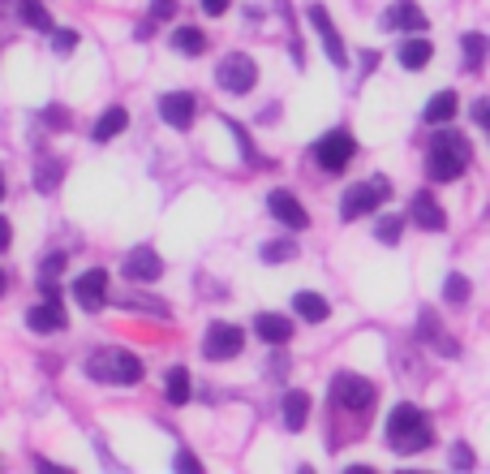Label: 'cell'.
Masks as SVG:
<instances>
[{
	"label": "cell",
	"mask_w": 490,
	"mask_h": 474,
	"mask_svg": "<svg viewBox=\"0 0 490 474\" xmlns=\"http://www.w3.org/2000/svg\"><path fill=\"white\" fill-rule=\"evenodd\" d=\"M267 212L284 229H297V233L310 225V212H306V207L297 203V195H289V190H271V195H267Z\"/></svg>",
	"instance_id": "cell-10"
},
{
	"label": "cell",
	"mask_w": 490,
	"mask_h": 474,
	"mask_svg": "<svg viewBox=\"0 0 490 474\" xmlns=\"http://www.w3.org/2000/svg\"><path fill=\"white\" fill-rule=\"evenodd\" d=\"M430 56H435V48H430L426 39H409V44H400V65H404V70H426Z\"/></svg>",
	"instance_id": "cell-23"
},
{
	"label": "cell",
	"mask_w": 490,
	"mask_h": 474,
	"mask_svg": "<svg viewBox=\"0 0 490 474\" xmlns=\"http://www.w3.org/2000/svg\"><path fill=\"white\" fill-rule=\"evenodd\" d=\"M9 242H13V229H9V220L0 216V250H9Z\"/></svg>",
	"instance_id": "cell-36"
},
{
	"label": "cell",
	"mask_w": 490,
	"mask_h": 474,
	"mask_svg": "<svg viewBox=\"0 0 490 474\" xmlns=\"http://www.w3.org/2000/svg\"><path fill=\"white\" fill-rule=\"evenodd\" d=\"M293 311L301 315V320H310V324H323V320L331 315L327 298H323V294H310V289H306V294H297V298H293Z\"/></svg>",
	"instance_id": "cell-20"
},
{
	"label": "cell",
	"mask_w": 490,
	"mask_h": 474,
	"mask_svg": "<svg viewBox=\"0 0 490 474\" xmlns=\"http://www.w3.org/2000/svg\"><path fill=\"white\" fill-rule=\"evenodd\" d=\"M469 294H473V289H469L465 276H447V285H443V298L452 302V306H465Z\"/></svg>",
	"instance_id": "cell-29"
},
{
	"label": "cell",
	"mask_w": 490,
	"mask_h": 474,
	"mask_svg": "<svg viewBox=\"0 0 490 474\" xmlns=\"http://www.w3.org/2000/svg\"><path fill=\"white\" fill-rule=\"evenodd\" d=\"M293 254H297V242H267V246H263V259H267V263L293 259Z\"/></svg>",
	"instance_id": "cell-31"
},
{
	"label": "cell",
	"mask_w": 490,
	"mask_h": 474,
	"mask_svg": "<svg viewBox=\"0 0 490 474\" xmlns=\"http://www.w3.org/2000/svg\"><path fill=\"white\" fill-rule=\"evenodd\" d=\"M245 350V332L237 324H211L207 328V341H202V353L211 362H228Z\"/></svg>",
	"instance_id": "cell-6"
},
{
	"label": "cell",
	"mask_w": 490,
	"mask_h": 474,
	"mask_svg": "<svg viewBox=\"0 0 490 474\" xmlns=\"http://www.w3.org/2000/svg\"><path fill=\"white\" fill-rule=\"evenodd\" d=\"M176 470H194V474H202V462H198L194 453H176Z\"/></svg>",
	"instance_id": "cell-33"
},
{
	"label": "cell",
	"mask_w": 490,
	"mask_h": 474,
	"mask_svg": "<svg viewBox=\"0 0 490 474\" xmlns=\"http://www.w3.org/2000/svg\"><path fill=\"white\" fill-rule=\"evenodd\" d=\"M125 276H129V280H159V276H164V259L147 246L129 250V254H125Z\"/></svg>",
	"instance_id": "cell-16"
},
{
	"label": "cell",
	"mask_w": 490,
	"mask_h": 474,
	"mask_svg": "<svg viewBox=\"0 0 490 474\" xmlns=\"http://www.w3.org/2000/svg\"><path fill=\"white\" fill-rule=\"evenodd\" d=\"M125 125H129V112H125V108H108V112H103V117L95 121L91 138H95V143H112V138L121 134Z\"/></svg>",
	"instance_id": "cell-19"
},
{
	"label": "cell",
	"mask_w": 490,
	"mask_h": 474,
	"mask_svg": "<svg viewBox=\"0 0 490 474\" xmlns=\"http://www.w3.org/2000/svg\"><path fill=\"white\" fill-rule=\"evenodd\" d=\"M353 155H357V143H353V134H344V129H331L319 147H314V160H319L327 173L348 169V164H353Z\"/></svg>",
	"instance_id": "cell-7"
},
{
	"label": "cell",
	"mask_w": 490,
	"mask_h": 474,
	"mask_svg": "<svg viewBox=\"0 0 490 474\" xmlns=\"http://www.w3.org/2000/svg\"><path fill=\"white\" fill-rule=\"evenodd\" d=\"M0 199H4V173H0Z\"/></svg>",
	"instance_id": "cell-41"
},
{
	"label": "cell",
	"mask_w": 490,
	"mask_h": 474,
	"mask_svg": "<svg viewBox=\"0 0 490 474\" xmlns=\"http://www.w3.org/2000/svg\"><path fill=\"white\" fill-rule=\"evenodd\" d=\"M18 13H22V22L30 30H44V35L52 30V13L44 9V0H18Z\"/></svg>",
	"instance_id": "cell-26"
},
{
	"label": "cell",
	"mask_w": 490,
	"mask_h": 474,
	"mask_svg": "<svg viewBox=\"0 0 490 474\" xmlns=\"http://www.w3.org/2000/svg\"><path fill=\"white\" fill-rule=\"evenodd\" d=\"M61 177H65V160H44L39 173H35V186H39V190H56Z\"/></svg>",
	"instance_id": "cell-28"
},
{
	"label": "cell",
	"mask_w": 490,
	"mask_h": 474,
	"mask_svg": "<svg viewBox=\"0 0 490 474\" xmlns=\"http://www.w3.org/2000/svg\"><path fill=\"white\" fill-rule=\"evenodd\" d=\"M26 324L35 328V332H65V306H61V298H44L39 306H30L26 311Z\"/></svg>",
	"instance_id": "cell-15"
},
{
	"label": "cell",
	"mask_w": 490,
	"mask_h": 474,
	"mask_svg": "<svg viewBox=\"0 0 490 474\" xmlns=\"http://www.w3.org/2000/svg\"><path fill=\"white\" fill-rule=\"evenodd\" d=\"M400 229H404V220H400V216H388V220H379L374 237H379L383 246H396V242H400Z\"/></svg>",
	"instance_id": "cell-30"
},
{
	"label": "cell",
	"mask_w": 490,
	"mask_h": 474,
	"mask_svg": "<svg viewBox=\"0 0 490 474\" xmlns=\"http://www.w3.org/2000/svg\"><path fill=\"white\" fill-rule=\"evenodd\" d=\"M421 117H426V125H447V121H456V96H452V91H439L435 100L426 104V112H421Z\"/></svg>",
	"instance_id": "cell-22"
},
{
	"label": "cell",
	"mask_w": 490,
	"mask_h": 474,
	"mask_svg": "<svg viewBox=\"0 0 490 474\" xmlns=\"http://www.w3.org/2000/svg\"><path fill=\"white\" fill-rule=\"evenodd\" d=\"M383 30H426V13L417 9L413 0H396L392 9L383 13Z\"/></svg>",
	"instance_id": "cell-17"
},
{
	"label": "cell",
	"mask_w": 490,
	"mask_h": 474,
	"mask_svg": "<svg viewBox=\"0 0 490 474\" xmlns=\"http://www.w3.org/2000/svg\"><path fill=\"white\" fill-rule=\"evenodd\" d=\"M469 155L473 151H469V143L456 129H435V138H430V177L435 181H456L465 173Z\"/></svg>",
	"instance_id": "cell-2"
},
{
	"label": "cell",
	"mask_w": 490,
	"mask_h": 474,
	"mask_svg": "<svg viewBox=\"0 0 490 474\" xmlns=\"http://www.w3.org/2000/svg\"><path fill=\"white\" fill-rule=\"evenodd\" d=\"M388 445H392V453H400V457H409V453H421L435 445V427L421 419V410L417 405H396L392 414H388Z\"/></svg>",
	"instance_id": "cell-1"
},
{
	"label": "cell",
	"mask_w": 490,
	"mask_h": 474,
	"mask_svg": "<svg viewBox=\"0 0 490 474\" xmlns=\"http://www.w3.org/2000/svg\"><path fill=\"white\" fill-rule=\"evenodd\" d=\"M310 419V393H284V427L301 431Z\"/></svg>",
	"instance_id": "cell-21"
},
{
	"label": "cell",
	"mask_w": 490,
	"mask_h": 474,
	"mask_svg": "<svg viewBox=\"0 0 490 474\" xmlns=\"http://www.w3.org/2000/svg\"><path fill=\"white\" fill-rule=\"evenodd\" d=\"M4 285H9V276H4V268H0V294H4Z\"/></svg>",
	"instance_id": "cell-40"
},
{
	"label": "cell",
	"mask_w": 490,
	"mask_h": 474,
	"mask_svg": "<svg viewBox=\"0 0 490 474\" xmlns=\"http://www.w3.org/2000/svg\"><path fill=\"white\" fill-rule=\"evenodd\" d=\"M151 18H155V22L176 18V0H151Z\"/></svg>",
	"instance_id": "cell-32"
},
{
	"label": "cell",
	"mask_w": 490,
	"mask_h": 474,
	"mask_svg": "<svg viewBox=\"0 0 490 474\" xmlns=\"http://www.w3.org/2000/svg\"><path fill=\"white\" fill-rule=\"evenodd\" d=\"M202 9H207V13H216V18H220L224 9H228V0H202Z\"/></svg>",
	"instance_id": "cell-38"
},
{
	"label": "cell",
	"mask_w": 490,
	"mask_h": 474,
	"mask_svg": "<svg viewBox=\"0 0 490 474\" xmlns=\"http://www.w3.org/2000/svg\"><path fill=\"white\" fill-rule=\"evenodd\" d=\"M374 384L362 379V375H336L331 379V405L336 410H348V414H366L370 405H374Z\"/></svg>",
	"instance_id": "cell-5"
},
{
	"label": "cell",
	"mask_w": 490,
	"mask_h": 474,
	"mask_svg": "<svg viewBox=\"0 0 490 474\" xmlns=\"http://www.w3.org/2000/svg\"><path fill=\"white\" fill-rule=\"evenodd\" d=\"M461 48H465V70L478 74L482 61H486V35H482V30H469L465 39H461Z\"/></svg>",
	"instance_id": "cell-24"
},
{
	"label": "cell",
	"mask_w": 490,
	"mask_h": 474,
	"mask_svg": "<svg viewBox=\"0 0 490 474\" xmlns=\"http://www.w3.org/2000/svg\"><path fill=\"white\" fill-rule=\"evenodd\" d=\"M216 78H220L224 91H233V96H245V91L258 82V65H254L249 56H241V52H233V56H224V61H220Z\"/></svg>",
	"instance_id": "cell-8"
},
{
	"label": "cell",
	"mask_w": 490,
	"mask_h": 474,
	"mask_svg": "<svg viewBox=\"0 0 490 474\" xmlns=\"http://www.w3.org/2000/svg\"><path fill=\"white\" fill-rule=\"evenodd\" d=\"M254 332H258L267 345H289V341H293V320H284V315H271V311H263V315L254 320Z\"/></svg>",
	"instance_id": "cell-18"
},
{
	"label": "cell",
	"mask_w": 490,
	"mask_h": 474,
	"mask_svg": "<svg viewBox=\"0 0 490 474\" xmlns=\"http://www.w3.org/2000/svg\"><path fill=\"white\" fill-rule=\"evenodd\" d=\"M172 48H176V52H190V56H202V52H207V35H202L198 26H176V35H172Z\"/></svg>",
	"instance_id": "cell-25"
},
{
	"label": "cell",
	"mask_w": 490,
	"mask_h": 474,
	"mask_svg": "<svg viewBox=\"0 0 490 474\" xmlns=\"http://www.w3.org/2000/svg\"><path fill=\"white\" fill-rule=\"evenodd\" d=\"M306 18H310V26L319 30L323 48H327V61H331L336 70H348V52H344L340 35H336V26H331V18H327V9H323V4H310V9H306Z\"/></svg>",
	"instance_id": "cell-9"
},
{
	"label": "cell",
	"mask_w": 490,
	"mask_h": 474,
	"mask_svg": "<svg viewBox=\"0 0 490 474\" xmlns=\"http://www.w3.org/2000/svg\"><path fill=\"white\" fill-rule=\"evenodd\" d=\"M74 298L82 311H99L103 302H108V272L103 268H91V272H82L74 280Z\"/></svg>",
	"instance_id": "cell-11"
},
{
	"label": "cell",
	"mask_w": 490,
	"mask_h": 474,
	"mask_svg": "<svg viewBox=\"0 0 490 474\" xmlns=\"http://www.w3.org/2000/svg\"><path fill=\"white\" fill-rule=\"evenodd\" d=\"M164 397H168V405H185V401H190V371H185V367H172L168 371Z\"/></svg>",
	"instance_id": "cell-27"
},
{
	"label": "cell",
	"mask_w": 490,
	"mask_h": 474,
	"mask_svg": "<svg viewBox=\"0 0 490 474\" xmlns=\"http://www.w3.org/2000/svg\"><path fill=\"white\" fill-rule=\"evenodd\" d=\"M151 35H155V26H151V22H143L138 30H134V39H151Z\"/></svg>",
	"instance_id": "cell-39"
},
{
	"label": "cell",
	"mask_w": 490,
	"mask_h": 474,
	"mask_svg": "<svg viewBox=\"0 0 490 474\" xmlns=\"http://www.w3.org/2000/svg\"><path fill=\"white\" fill-rule=\"evenodd\" d=\"M198 104L190 91H168V96H159V117L172 125V129H185V125L194 121Z\"/></svg>",
	"instance_id": "cell-13"
},
{
	"label": "cell",
	"mask_w": 490,
	"mask_h": 474,
	"mask_svg": "<svg viewBox=\"0 0 490 474\" xmlns=\"http://www.w3.org/2000/svg\"><path fill=\"white\" fill-rule=\"evenodd\" d=\"M409 216H413V220L426 229V233H443V229H447V216H443L439 199H435L430 190H417L413 203H409Z\"/></svg>",
	"instance_id": "cell-14"
},
{
	"label": "cell",
	"mask_w": 490,
	"mask_h": 474,
	"mask_svg": "<svg viewBox=\"0 0 490 474\" xmlns=\"http://www.w3.org/2000/svg\"><path fill=\"white\" fill-rule=\"evenodd\" d=\"M86 375L99 384H138L143 379V362L125 350H99L86 362Z\"/></svg>",
	"instance_id": "cell-3"
},
{
	"label": "cell",
	"mask_w": 490,
	"mask_h": 474,
	"mask_svg": "<svg viewBox=\"0 0 490 474\" xmlns=\"http://www.w3.org/2000/svg\"><path fill=\"white\" fill-rule=\"evenodd\" d=\"M452 466H461V470H469V466H473V453H469L465 445H456V449H452Z\"/></svg>",
	"instance_id": "cell-34"
},
{
	"label": "cell",
	"mask_w": 490,
	"mask_h": 474,
	"mask_svg": "<svg viewBox=\"0 0 490 474\" xmlns=\"http://www.w3.org/2000/svg\"><path fill=\"white\" fill-rule=\"evenodd\" d=\"M417 337H421V341H426L435 353H443V358H456V353H461V345L447 337V328L439 324V315H435V311H421V315H417Z\"/></svg>",
	"instance_id": "cell-12"
},
{
	"label": "cell",
	"mask_w": 490,
	"mask_h": 474,
	"mask_svg": "<svg viewBox=\"0 0 490 474\" xmlns=\"http://www.w3.org/2000/svg\"><path fill=\"white\" fill-rule=\"evenodd\" d=\"M48 121L52 125H69V112H65V108H48Z\"/></svg>",
	"instance_id": "cell-37"
},
{
	"label": "cell",
	"mask_w": 490,
	"mask_h": 474,
	"mask_svg": "<svg viewBox=\"0 0 490 474\" xmlns=\"http://www.w3.org/2000/svg\"><path fill=\"white\" fill-rule=\"evenodd\" d=\"M78 44V30H61V35H56V52H69Z\"/></svg>",
	"instance_id": "cell-35"
},
{
	"label": "cell",
	"mask_w": 490,
	"mask_h": 474,
	"mask_svg": "<svg viewBox=\"0 0 490 474\" xmlns=\"http://www.w3.org/2000/svg\"><path fill=\"white\" fill-rule=\"evenodd\" d=\"M388 195H392V181H388V177H374V181H362V186H348L344 199H340V220H357V216H366V212H374Z\"/></svg>",
	"instance_id": "cell-4"
}]
</instances>
